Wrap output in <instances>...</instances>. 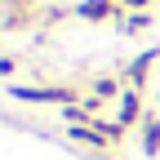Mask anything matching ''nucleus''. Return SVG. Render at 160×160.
I'll use <instances>...</instances> for the list:
<instances>
[{
	"mask_svg": "<svg viewBox=\"0 0 160 160\" xmlns=\"http://www.w3.org/2000/svg\"><path fill=\"white\" fill-rule=\"evenodd\" d=\"M85 13H89V18H102V13H107V5H102V0H89Z\"/></svg>",
	"mask_w": 160,
	"mask_h": 160,
	"instance_id": "nucleus-1",
	"label": "nucleus"
},
{
	"mask_svg": "<svg viewBox=\"0 0 160 160\" xmlns=\"http://www.w3.org/2000/svg\"><path fill=\"white\" fill-rule=\"evenodd\" d=\"M125 5H142V0H125Z\"/></svg>",
	"mask_w": 160,
	"mask_h": 160,
	"instance_id": "nucleus-2",
	"label": "nucleus"
}]
</instances>
